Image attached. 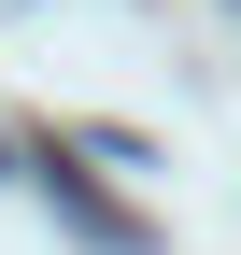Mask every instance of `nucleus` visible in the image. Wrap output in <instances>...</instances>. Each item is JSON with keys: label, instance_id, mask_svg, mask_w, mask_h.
Segmentation results:
<instances>
[{"label": "nucleus", "instance_id": "obj_1", "mask_svg": "<svg viewBox=\"0 0 241 255\" xmlns=\"http://www.w3.org/2000/svg\"><path fill=\"white\" fill-rule=\"evenodd\" d=\"M0 170H14V142H0Z\"/></svg>", "mask_w": 241, "mask_h": 255}]
</instances>
